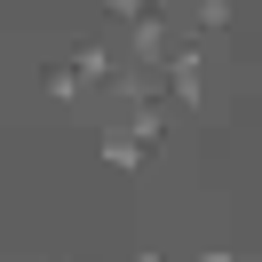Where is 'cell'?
Returning a JSON list of instances; mask_svg holds the SVG:
<instances>
[{"label":"cell","mask_w":262,"mask_h":262,"mask_svg":"<svg viewBox=\"0 0 262 262\" xmlns=\"http://www.w3.org/2000/svg\"><path fill=\"white\" fill-rule=\"evenodd\" d=\"M64 64H72V72H80V80H88V96H103V88L119 80V40H103V32H88L80 48L64 56Z\"/></svg>","instance_id":"1"},{"label":"cell","mask_w":262,"mask_h":262,"mask_svg":"<svg viewBox=\"0 0 262 262\" xmlns=\"http://www.w3.org/2000/svg\"><path fill=\"white\" fill-rule=\"evenodd\" d=\"M96 159L119 167V175H143V167H151V143L135 127H119V119H103V127H96Z\"/></svg>","instance_id":"2"},{"label":"cell","mask_w":262,"mask_h":262,"mask_svg":"<svg viewBox=\"0 0 262 262\" xmlns=\"http://www.w3.org/2000/svg\"><path fill=\"white\" fill-rule=\"evenodd\" d=\"M40 96H48V103H64V112H72V103H88V80H80V72L64 64V56H48V64H40Z\"/></svg>","instance_id":"3"},{"label":"cell","mask_w":262,"mask_h":262,"mask_svg":"<svg viewBox=\"0 0 262 262\" xmlns=\"http://www.w3.org/2000/svg\"><path fill=\"white\" fill-rule=\"evenodd\" d=\"M199 262H254V254H238V246H207Z\"/></svg>","instance_id":"4"},{"label":"cell","mask_w":262,"mask_h":262,"mask_svg":"<svg viewBox=\"0 0 262 262\" xmlns=\"http://www.w3.org/2000/svg\"><path fill=\"white\" fill-rule=\"evenodd\" d=\"M135 262H167V254H159V246H135Z\"/></svg>","instance_id":"5"}]
</instances>
